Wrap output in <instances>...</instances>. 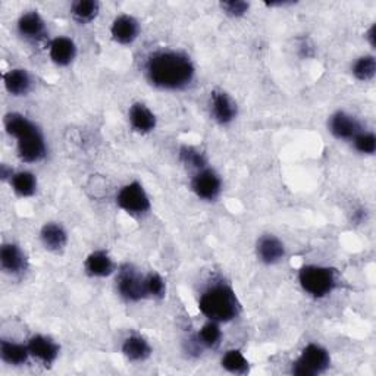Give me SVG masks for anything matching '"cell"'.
I'll return each mask as SVG.
<instances>
[{
	"mask_svg": "<svg viewBox=\"0 0 376 376\" xmlns=\"http://www.w3.org/2000/svg\"><path fill=\"white\" fill-rule=\"evenodd\" d=\"M179 158H181L184 165H187V167H191V168L202 169V168H204V165H206V159H204L203 153L191 146L181 147V150H179Z\"/></svg>",
	"mask_w": 376,
	"mask_h": 376,
	"instance_id": "obj_28",
	"label": "cell"
},
{
	"mask_svg": "<svg viewBox=\"0 0 376 376\" xmlns=\"http://www.w3.org/2000/svg\"><path fill=\"white\" fill-rule=\"evenodd\" d=\"M50 59L59 65V67H67L69 65L75 55H77V48H75V43L68 39V37H57L50 43Z\"/></svg>",
	"mask_w": 376,
	"mask_h": 376,
	"instance_id": "obj_16",
	"label": "cell"
},
{
	"mask_svg": "<svg viewBox=\"0 0 376 376\" xmlns=\"http://www.w3.org/2000/svg\"><path fill=\"white\" fill-rule=\"evenodd\" d=\"M112 37L119 44H130L137 39L140 33V25L137 20L130 17V15H121L118 17L111 28Z\"/></svg>",
	"mask_w": 376,
	"mask_h": 376,
	"instance_id": "obj_11",
	"label": "cell"
},
{
	"mask_svg": "<svg viewBox=\"0 0 376 376\" xmlns=\"http://www.w3.org/2000/svg\"><path fill=\"white\" fill-rule=\"evenodd\" d=\"M118 290L128 302H139L141 298H146V278H143L137 270L130 265H124L119 270L118 275Z\"/></svg>",
	"mask_w": 376,
	"mask_h": 376,
	"instance_id": "obj_6",
	"label": "cell"
},
{
	"mask_svg": "<svg viewBox=\"0 0 376 376\" xmlns=\"http://www.w3.org/2000/svg\"><path fill=\"white\" fill-rule=\"evenodd\" d=\"M298 281L303 290L312 297L322 298L333 293L335 288V272L334 269L323 266H305L298 274Z\"/></svg>",
	"mask_w": 376,
	"mask_h": 376,
	"instance_id": "obj_4",
	"label": "cell"
},
{
	"mask_svg": "<svg viewBox=\"0 0 376 376\" xmlns=\"http://www.w3.org/2000/svg\"><path fill=\"white\" fill-rule=\"evenodd\" d=\"M28 350L29 354L46 366L55 363L59 356V345L53 340L43 335H36L29 340Z\"/></svg>",
	"mask_w": 376,
	"mask_h": 376,
	"instance_id": "obj_9",
	"label": "cell"
},
{
	"mask_svg": "<svg viewBox=\"0 0 376 376\" xmlns=\"http://www.w3.org/2000/svg\"><path fill=\"white\" fill-rule=\"evenodd\" d=\"M20 33L27 39H36L44 33V21L37 12H28L18 21Z\"/></svg>",
	"mask_w": 376,
	"mask_h": 376,
	"instance_id": "obj_22",
	"label": "cell"
},
{
	"mask_svg": "<svg viewBox=\"0 0 376 376\" xmlns=\"http://www.w3.org/2000/svg\"><path fill=\"white\" fill-rule=\"evenodd\" d=\"M222 9L227 12L231 17H243L249 11L250 5L247 2H242V0H230V2H222Z\"/></svg>",
	"mask_w": 376,
	"mask_h": 376,
	"instance_id": "obj_31",
	"label": "cell"
},
{
	"mask_svg": "<svg viewBox=\"0 0 376 376\" xmlns=\"http://www.w3.org/2000/svg\"><path fill=\"white\" fill-rule=\"evenodd\" d=\"M330 363L329 353L318 344H309L302 356L293 363V373L297 376H314L323 373Z\"/></svg>",
	"mask_w": 376,
	"mask_h": 376,
	"instance_id": "obj_5",
	"label": "cell"
},
{
	"mask_svg": "<svg viewBox=\"0 0 376 376\" xmlns=\"http://www.w3.org/2000/svg\"><path fill=\"white\" fill-rule=\"evenodd\" d=\"M85 272L90 277L96 278H104L113 272V262L109 258V254L106 251H93L85 259Z\"/></svg>",
	"mask_w": 376,
	"mask_h": 376,
	"instance_id": "obj_17",
	"label": "cell"
},
{
	"mask_svg": "<svg viewBox=\"0 0 376 376\" xmlns=\"http://www.w3.org/2000/svg\"><path fill=\"white\" fill-rule=\"evenodd\" d=\"M210 100H212V115L216 123L227 125L234 121L237 116V106L227 93L215 90Z\"/></svg>",
	"mask_w": 376,
	"mask_h": 376,
	"instance_id": "obj_10",
	"label": "cell"
},
{
	"mask_svg": "<svg viewBox=\"0 0 376 376\" xmlns=\"http://www.w3.org/2000/svg\"><path fill=\"white\" fill-rule=\"evenodd\" d=\"M0 356H2V360L5 363L12 365V366H21L27 363L28 357L32 354H29L28 345L4 340L2 342H0Z\"/></svg>",
	"mask_w": 376,
	"mask_h": 376,
	"instance_id": "obj_20",
	"label": "cell"
},
{
	"mask_svg": "<svg viewBox=\"0 0 376 376\" xmlns=\"http://www.w3.org/2000/svg\"><path fill=\"white\" fill-rule=\"evenodd\" d=\"M72 17L81 24L92 22L99 13V4L95 0H80V2H75L71 8Z\"/></svg>",
	"mask_w": 376,
	"mask_h": 376,
	"instance_id": "obj_24",
	"label": "cell"
},
{
	"mask_svg": "<svg viewBox=\"0 0 376 376\" xmlns=\"http://www.w3.org/2000/svg\"><path fill=\"white\" fill-rule=\"evenodd\" d=\"M123 353L130 362H144L152 354V349L143 337L131 335L123 345Z\"/></svg>",
	"mask_w": 376,
	"mask_h": 376,
	"instance_id": "obj_21",
	"label": "cell"
},
{
	"mask_svg": "<svg viewBox=\"0 0 376 376\" xmlns=\"http://www.w3.org/2000/svg\"><path fill=\"white\" fill-rule=\"evenodd\" d=\"M5 128L9 135L18 140V155L27 162L33 163L46 156V143L40 130L20 113H9L5 118Z\"/></svg>",
	"mask_w": 376,
	"mask_h": 376,
	"instance_id": "obj_2",
	"label": "cell"
},
{
	"mask_svg": "<svg viewBox=\"0 0 376 376\" xmlns=\"http://www.w3.org/2000/svg\"><path fill=\"white\" fill-rule=\"evenodd\" d=\"M202 313L215 322H230L237 318L239 305L235 293L228 285H215L200 298Z\"/></svg>",
	"mask_w": 376,
	"mask_h": 376,
	"instance_id": "obj_3",
	"label": "cell"
},
{
	"mask_svg": "<svg viewBox=\"0 0 376 376\" xmlns=\"http://www.w3.org/2000/svg\"><path fill=\"white\" fill-rule=\"evenodd\" d=\"M221 337H222V333H221L219 325L215 321H210L200 329L199 342L204 345V347L215 349L221 342Z\"/></svg>",
	"mask_w": 376,
	"mask_h": 376,
	"instance_id": "obj_26",
	"label": "cell"
},
{
	"mask_svg": "<svg viewBox=\"0 0 376 376\" xmlns=\"http://www.w3.org/2000/svg\"><path fill=\"white\" fill-rule=\"evenodd\" d=\"M0 263H2L5 272L12 275L24 272L27 267L25 254L15 244H4L2 251H0Z\"/></svg>",
	"mask_w": 376,
	"mask_h": 376,
	"instance_id": "obj_13",
	"label": "cell"
},
{
	"mask_svg": "<svg viewBox=\"0 0 376 376\" xmlns=\"http://www.w3.org/2000/svg\"><path fill=\"white\" fill-rule=\"evenodd\" d=\"M0 176H2V179H6L8 176H13L12 172H8V168H6V165H2V167H0Z\"/></svg>",
	"mask_w": 376,
	"mask_h": 376,
	"instance_id": "obj_32",
	"label": "cell"
},
{
	"mask_svg": "<svg viewBox=\"0 0 376 376\" xmlns=\"http://www.w3.org/2000/svg\"><path fill=\"white\" fill-rule=\"evenodd\" d=\"M376 72V61L373 56H363L354 64L353 74L360 81H370Z\"/></svg>",
	"mask_w": 376,
	"mask_h": 376,
	"instance_id": "obj_27",
	"label": "cell"
},
{
	"mask_svg": "<svg viewBox=\"0 0 376 376\" xmlns=\"http://www.w3.org/2000/svg\"><path fill=\"white\" fill-rule=\"evenodd\" d=\"M368 39H369V41H370L372 46H375V25L370 27L369 33H368Z\"/></svg>",
	"mask_w": 376,
	"mask_h": 376,
	"instance_id": "obj_33",
	"label": "cell"
},
{
	"mask_svg": "<svg viewBox=\"0 0 376 376\" xmlns=\"http://www.w3.org/2000/svg\"><path fill=\"white\" fill-rule=\"evenodd\" d=\"M5 87L13 96H24L32 88V78L25 69H12L4 75Z\"/></svg>",
	"mask_w": 376,
	"mask_h": 376,
	"instance_id": "obj_19",
	"label": "cell"
},
{
	"mask_svg": "<svg viewBox=\"0 0 376 376\" xmlns=\"http://www.w3.org/2000/svg\"><path fill=\"white\" fill-rule=\"evenodd\" d=\"M130 123L137 132L147 134L156 128V116L146 104L134 103L130 109Z\"/></svg>",
	"mask_w": 376,
	"mask_h": 376,
	"instance_id": "obj_14",
	"label": "cell"
},
{
	"mask_svg": "<svg viewBox=\"0 0 376 376\" xmlns=\"http://www.w3.org/2000/svg\"><path fill=\"white\" fill-rule=\"evenodd\" d=\"M193 191L203 200H215L222 188L221 178L210 169H203L193 179Z\"/></svg>",
	"mask_w": 376,
	"mask_h": 376,
	"instance_id": "obj_8",
	"label": "cell"
},
{
	"mask_svg": "<svg viewBox=\"0 0 376 376\" xmlns=\"http://www.w3.org/2000/svg\"><path fill=\"white\" fill-rule=\"evenodd\" d=\"M329 128H330V132H333L337 139L349 140V139H354L358 134L360 125L356 121V118H353L351 115L345 112H337L330 116Z\"/></svg>",
	"mask_w": 376,
	"mask_h": 376,
	"instance_id": "obj_12",
	"label": "cell"
},
{
	"mask_svg": "<svg viewBox=\"0 0 376 376\" xmlns=\"http://www.w3.org/2000/svg\"><path fill=\"white\" fill-rule=\"evenodd\" d=\"M118 206L131 215L146 214L150 209V200L140 183L125 186L118 194Z\"/></svg>",
	"mask_w": 376,
	"mask_h": 376,
	"instance_id": "obj_7",
	"label": "cell"
},
{
	"mask_svg": "<svg viewBox=\"0 0 376 376\" xmlns=\"http://www.w3.org/2000/svg\"><path fill=\"white\" fill-rule=\"evenodd\" d=\"M354 146L360 153L365 155H373L376 150V139L370 132L366 134H357L354 137Z\"/></svg>",
	"mask_w": 376,
	"mask_h": 376,
	"instance_id": "obj_30",
	"label": "cell"
},
{
	"mask_svg": "<svg viewBox=\"0 0 376 376\" xmlns=\"http://www.w3.org/2000/svg\"><path fill=\"white\" fill-rule=\"evenodd\" d=\"M41 242L48 250L61 251L68 243V235L61 225L50 222L44 225L41 230Z\"/></svg>",
	"mask_w": 376,
	"mask_h": 376,
	"instance_id": "obj_18",
	"label": "cell"
},
{
	"mask_svg": "<svg viewBox=\"0 0 376 376\" xmlns=\"http://www.w3.org/2000/svg\"><path fill=\"white\" fill-rule=\"evenodd\" d=\"M11 184L13 191L21 197H29L36 193L37 179L32 172H18L11 178Z\"/></svg>",
	"mask_w": 376,
	"mask_h": 376,
	"instance_id": "obj_23",
	"label": "cell"
},
{
	"mask_svg": "<svg viewBox=\"0 0 376 376\" xmlns=\"http://www.w3.org/2000/svg\"><path fill=\"white\" fill-rule=\"evenodd\" d=\"M222 368L235 375H246L249 372V362L242 351L230 350L222 357Z\"/></svg>",
	"mask_w": 376,
	"mask_h": 376,
	"instance_id": "obj_25",
	"label": "cell"
},
{
	"mask_svg": "<svg viewBox=\"0 0 376 376\" xmlns=\"http://www.w3.org/2000/svg\"><path fill=\"white\" fill-rule=\"evenodd\" d=\"M147 77L153 85L165 90L187 87L194 78V65L183 53L159 52L147 62Z\"/></svg>",
	"mask_w": 376,
	"mask_h": 376,
	"instance_id": "obj_1",
	"label": "cell"
},
{
	"mask_svg": "<svg viewBox=\"0 0 376 376\" xmlns=\"http://www.w3.org/2000/svg\"><path fill=\"white\" fill-rule=\"evenodd\" d=\"M258 256L263 263L274 265L285 256V247L274 235H265L258 243Z\"/></svg>",
	"mask_w": 376,
	"mask_h": 376,
	"instance_id": "obj_15",
	"label": "cell"
},
{
	"mask_svg": "<svg viewBox=\"0 0 376 376\" xmlns=\"http://www.w3.org/2000/svg\"><path fill=\"white\" fill-rule=\"evenodd\" d=\"M146 288L148 295H153L156 298H163L165 293H167L165 281L158 274H150L146 277Z\"/></svg>",
	"mask_w": 376,
	"mask_h": 376,
	"instance_id": "obj_29",
	"label": "cell"
}]
</instances>
